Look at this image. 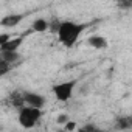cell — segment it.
I'll list each match as a JSON object with an SVG mask.
<instances>
[{"mask_svg":"<svg viewBox=\"0 0 132 132\" xmlns=\"http://www.w3.org/2000/svg\"><path fill=\"white\" fill-rule=\"evenodd\" d=\"M61 25H62V20H59L57 17H51L50 22H48V30H50V33H53V34L57 36V33H59V30H61Z\"/></svg>","mask_w":132,"mask_h":132,"instance_id":"obj_12","label":"cell"},{"mask_svg":"<svg viewBox=\"0 0 132 132\" xmlns=\"http://www.w3.org/2000/svg\"><path fill=\"white\" fill-rule=\"evenodd\" d=\"M78 132H107V130H104V129H98L95 124H86V126L79 127Z\"/></svg>","mask_w":132,"mask_h":132,"instance_id":"obj_14","label":"cell"},{"mask_svg":"<svg viewBox=\"0 0 132 132\" xmlns=\"http://www.w3.org/2000/svg\"><path fill=\"white\" fill-rule=\"evenodd\" d=\"M117 6L120 8V10H132V2H130V0H126V2H123V0H121V2H117Z\"/></svg>","mask_w":132,"mask_h":132,"instance_id":"obj_17","label":"cell"},{"mask_svg":"<svg viewBox=\"0 0 132 132\" xmlns=\"http://www.w3.org/2000/svg\"><path fill=\"white\" fill-rule=\"evenodd\" d=\"M10 69H11V64H8L6 61H2V59H0V75L5 76V75L10 72Z\"/></svg>","mask_w":132,"mask_h":132,"instance_id":"obj_15","label":"cell"},{"mask_svg":"<svg viewBox=\"0 0 132 132\" xmlns=\"http://www.w3.org/2000/svg\"><path fill=\"white\" fill-rule=\"evenodd\" d=\"M31 30L36 31V33H45V31L48 30V20L44 19V17L34 19L33 23H31Z\"/></svg>","mask_w":132,"mask_h":132,"instance_id":"obj_10","label":"cell"},{"mask_svg":"<svg viewBox=\"0 0 132 132\" xmlns=\"http://www.w3.org/2000/svg\"><path fill=\"white\" fill-rule=\"evenodd\" d=\"M0 59L2 61H6L8 64H14L20 59V53L19 51H0Z\"/></svg>","mask_w":132,"mask_h":132,"instance_id":"obj_11","label":"cell"},{"mask_svg":"<svg viewBox=\"0 0 132 132\" xmlns=\"http://www.w3.org/2000/svg\"><path fill=\"white\" fill-rule=\"evenodd\" d=\"M36 123H37V121H34V120H31V118H28V117L19 113V124H20L23 129H33V127L36 126Z\"/></svg>","mask_w":132,"mask_h":132,"instance_id":"obj_13","label":"cell"},{"mask_svg":"<svg viewBox=\"0 0 132 132\" xmlns=\"http://www.w3.org/2000/svg\"><path fill=\"white\" fill-rule=\"evenodd\" d=\"M27 14H8L5 17H2V20H0V27H3V28H14L17 27L23 19H25Z\"/></svg>","mask_w":132,"mask_h":132,"instance_id":"obj_4","label":"cell"},{"mask_svg":"<svg viewBox=\"0 0 132 132\" xmlns=\"http://www.w3.org/2000/svg\"><path fill=\"white\" fill-rule=\"evenodd\" d=\"M56 132H67V130H65V129H64V127H62V129H57V130H56Z\"/></svg>","mask_w":132,"mask_h":132,"instance_id":"obj_20","label":"cell"},{"mask_svg":"<svg viewBox=\"0 0 132 132\" xmlns=\"http://www.w3.org/2000/svg\"><path fill=\"white\" fill-rule=\"evenodd\" d=\"M10 103H11V106H13V107H16L17 110L23 109V107L27 106V103H25V98H23V92L14 90V92L10 95Z\"/></svg>","mask_w":132,"mask_h":132,"instance_id":"obj_8","label":"cell"},{"mask_svg":"<svg viewBox=\"0 0 132 132\" xmlns=\"http://www.w3.org/2000/svg\"><path fill=\"white\" fill-rule=\"evenodd\" d=\"M64 129L67 130V132H75V130L78 129V123H76V121H72V120H70V121H69L67 124L64 126Z\"/></svg>","mask_w":132,"mask_h":132,"instance_id":"obj_18","label":"cell"},{"mask_svg":"<svg viewBox=\"0 0 132 132\" xmlns=\"http://www.w3.org/2000/svg\"><path fill=\"white\" fill-rule=\"evenodd\" d=\"M87 23H76L72 20H62L61 30L57 33V40L64 45V47H73L76 44V40L79 39V36L82 34V31L87 28Z\"/></svg>","mask_w":132,"mask_h":132,"instance_id":"obj_1","label":"cell"},{"mask_svg":"<svg viewBox=\"0 0 132 132\" xmlns=\"http://www.w3.org/2000/svg\"><path fill=\"white\" fill-rule=\"evenodd\" d=\"M69 121H70V120H69V115H67V113H59V115L56 117V123L61 124V126H62V124L65 126Z\"/></svg>","mask_w":132,"mask_h":132,"instance_id":"obj_16","label":"cell"},{"mask_svg":"<svg viewBox=\"0 0 132 132\" xmlns=\"http://www.w3.org/2000/svg\"><path fill=\"white\" fill-rule=\"evenodd\" d=\"M23 39H25V34L19 36V37H13L8 44L0 45V51H19L20 45L23 44Z\"/></svg>","mask_w":132,"mask_h":132,"instance_id":"obj_7","label":"cell"},{"mask_svg":"<svg viewBox=\"0 0 132 132\" xmlns=\"http://www.w3.org/2000/svg\"><path fill=\"white\" fill-rule=\"evenodd\" d=\"M19 113L20 115H25V117H28V118H31L34 121H39L42 118V115H44L42 109H36V107H30V106H25L23 109H20Z\"/></svg>","mask_w":132,"mask_h":132,"instance_id":"obj_9","label":"cell"},{"mask_svg":"<svg viewBox=\"0 0 132 132\" xmlns=\"http://www.w3.org/2000/svg\"><path fill=\"white\" fill-rule=\"evenodd\" d=\"M87 45H90V47L95 48V50H104V48L107 47V40H106V37L101 36V34H93V36H90V37L87 39Z\"/></svg>","mask_w":132,"mask_h":132,"instance_id":"obj_6","label":"cell"},{"mask_svg":"<svg viewBox=\"0 0 132 132\" xmlns=\"http://www.w3.org/2000/svg\"><path fill=\"white\" fill-rule=\"evenodd\" d=\"M76 87V79H72V81H64V82H59V84H54L51 87V92L54 95V98L61 103H67L72 95H73V90Z\"/></svg>","mask_w":132,"mask_h":132,"instance_id":"obj_2","label":"cell"},{"mask_svg":"<svg viewBox=\"0 0 132 132\" xmlns=\"http://www.w3.org/2000/svg\"><path fill=\"white\" fill-rule=\"evenodd\" d=\"M23 98H25V103H27V106H30V107L42 109V107L47 104V100H45V96H44V95H40V93H36V92L25 90V92H23Z\"/></svg>","mask_w":132,"mask_h":132,"instance_id":"obj_3","label":"cell"},{"mask_svg":"<svg viewBox=\"0 0 132 132\" xmlns=\"http://www.w3.org/2000/svg\"><path fill=\"white\" fill-rule=\"evenodd\" d=\"M11 39H13V37H11V34H10V33H2V34H0V45L8 44Z\"/></svg>","mask_w":132,"mask_h":132,"instance_id":"obj_19","label":"cell"},{"mask_svg":"<svg viewBox=\"0 0 132 132\" xmlns=\"http://www.w3.org/2000/svg\"><path fill=\"white\" fill-rule=\"evenodd\" d=\"M113 127L117 130H130L132 129V115H120L115 123H113Z\"/></svg>","mask_w":132,"mask_h":132,"instance_id":"obj_5","label":"cell"}]
</instances>
